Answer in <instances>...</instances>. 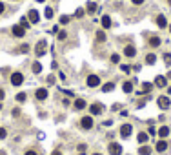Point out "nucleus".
Returning a JSON list of instances; mask_svg holds the SVG:
<instances>
[{"instance_id": "2", "label": "nucleus", "mask_w": 171, "mask_h": 155, "mask_svg": "<svg viewBox=\"0 0 171 155\" xmlns=\"http://www.w3.org/2000/svg\"><path fill=\"white\" fill-rule=\"evenodd\" d=\"M131 133H133V126H131V124H122V126H120V137L127 139Z\"/></svg>"}, {"instance_id": "13", "label": "nucleus", "mask_w": 171, "mask_h": 155, "mask_svg": "<svg viewBox=\"0 0 171 155\" xmlns=\"http://www.w3.org/2000/svg\"><path fill=\"white\" fill-rule=\"evenodd\" d=\"M156 24H159V28H168V20L164 15H159L156 17Z\"/></svg>"}, {"instance_id": "42", "label": "nucleus", "mask_w": 171, "mask_h": 155, "mask_svg": "<svg viewBox=\"0 0 171 155\" xmlns=\"http://www.w3.org/2000/svg\"><path fill=\"white\" fill-rule=\"evenodd\" d=\"M24 155H37V152H33V150H27Z\"/></svg>"}, {"instance_id": "20", "label": "nucleus", "mask_w": 171, "mask_h": 155, "mask_svg": "<svg viewBox=\"0 0 171 155\" xmlns=\"http://www.w3.org/2000/svg\"><path fill=\"white\" fill-rule=\"evenodd\" d=\"M169 135V128L168 126H162L160 130H159V137H162V139H166Z\"/></svg>"}, {"instance_id": "46", "label": "nucleus", "mask_w": 171, "mask_h": 155, "mask_svg": "<svg viewBox=\"0 0 171 155\" xmlns=\"http://www.w3.org/2000/svg\"><path fill=\"white\" fill-rule=\"evenodd\" d=\"M168 77H169V79H171V71H169V73H168Z\"/></svg>"}, {"instance_id": "33", "label": "nucleus", "mask_w": 171, "mask_h": 155, "mask_svg": "<svg viewBox=\"0 0 171 155\" xmlns=\"http://www.w3.org/2000/svg\"><path fill=\"white\" fill-rule=\"evenodd\" d=\"M67 38V33L66 31H58V40H66Z\"/></svg>"}, {"instance_id": "27", "label": "nucleus", "mask_w": 171, "mask_h": 155, "mask_svg": "<svg viewBox=\"0 0 171 155\" xmlns=\"http://www.w3.org/2000/svg\"><path fill=\"white\" fill-rule=\"evenodd\" d=\"M31 70H33V73H40V71H42V64H40V62H35Z\"/></svg>"}, {"instance_id": "39", "label": "nucleus", "mask_w": 171, "mask_h": 155, "mask_svg": "<svg viewBox=\"0 0 171 155\" xmlns=\"http://www.w3.org/2000/svg\"><path fill=\"white\" fill-rule=\"evenodd\" d=\"M77 17H84V9H77V13H75Z\"/></svg>"}, {"instance_id": "8", "label": "nucleus", "mask_w": 171, "mask_h": 155, "mask_svg": "<svg viewBox=\"0 0 171 155\" xmlns=\"http://www.w3.org/2000/svg\"><path fill=\"white\" fill-rule=\"evenodd\" d=\"M100 84V77H97V75H89L87 77V86L89 88H97Z\"/></svg>"}, {"instance_id": "3", "label": "nucleus", "mask_w": 171, "mask_h": 155, "mask_svg": "<svg viewBox=\"0 0 171 155\" xmlns=\"http://www.w3.org/2000/svg\"><path fill=\"white\" fill-rule=\"evenodd\" d=\"M80 126L84 128V130H91V128H93V117H91V115L82 117V119H80Z\"/></svg>"}, {"instance_id": "44", "label": "nucleus", "mask_w": 171, "mask_h": 155, "mask_svg": "<svg viewBox=\"0 0 171 155\" xmlns=\"http://www.w3.org/2000/svg\"><path fill=\"white\" fill-rule=\"evenodd\" d=\"M51 155H62V153H60V152H58V150H55V152H53V153H51Z\"/></svg>"}, {"instance_id": "25", "label": "nucleus", "mask_w": 171, "mask_h": 155, "mask_svg": "<svg viewBox=\"0 0 171 155\" xmlns=\"http://www.w3.org/2000/svg\"><path fill=\"white\" fill-rule=\"evenodd\" d=\"M122 90H124L126 93H131L133 91V84L131 82H124V84H122Z\"/></svg>"}, {"instance_id": "28", "label": "nucleus", "mask_w": 171, "mask_h": 155, "mask_svg": "<svg viewBox=\"0 0 171 155\" xmlns=\"http://www.w3.org/2000/svg\"><path fill=\"white\" fill-rule=\"evenodd\" d=\"M97 40L104 42V40H106V33H104V31H97Z\"/></svg>"}, {"instance_id": "14", "label": "nucleus", "mask_w": 171, "mask_h": 155, "mask_svg": "<svg viewBox=\"0 0 171 155\" xmlns=\"http://www.w3.org/2000/svg\"><path fill=\"white\" fill-rule=\"evenodd\" d=\"M136 139H138V142H140V144H146V142H147V139H149V135H147L146 131H140L138 135H136Z\"/></svg>"}, {"instance_id": "53", "label": "nucleus", "mask_w": 171, "mask_h": 155, "mask_svg": "<svg viewBox=\"0 0 171 155\" xmlns=\"http://www.w3.org/2000/svg\"><path fill=\"white\" fill-rule=\"evenodd\" d=\"M169 31H171V26H169Z\"/></svg>"}, {"instance_id": "19", "label": "nucleus", "mask_w": 171, "mask_h": 155, "mask_svg": "<svg viewBox=\"0 0 171 155\" xmlns=\"http://www.w3.org/2000/svg\"><path fill=\"white\" fill-rule=\"evenodd\" d=\"M86 11L89 13V15H93V13L97 11V4H95V2H87V6H86Z\"/></svg>"}, {"instance_id": "48", "label": "nucleus", "mask_w": 171, "mask_h": 155, "mask_svg": "<svg viewBox=\"0 0 171 155\" xmlns=\"http://www.w3.org/2000/svg\"><path fill=\"white\" fill-rule=\"evenodd\" d=\"M37 2H46V0H37Z\"/></svg>"}, {"instance_id": "32", "label": "nucleus", "mask_w": 171, "mask_h": 155, "mask_svg": "<svg viewBox=\"0 0 171 155\" xmlns=\"http://www.w3.org/2000/svg\"><path fill=\"white\" fill-rule=\"evenodd\" d=\"M164 62H166V66H171V55H169V53L164 55Z\"/></svg>"}, {"instance_id": "41", "label": "nucleus", "mask_w": 171, "mask_h": 155, "mask_svg": "<svg viewBox=\"0 0 171 155\" xmlns=\"http://www.w3.org/2000/svg\"><path fill=\"white\" fill-rule=\"evenodd\" d=\"M131 2H133L135 6H140V4H144V0H131Z\"/></svg>"}, {"instance_id": "5", "label": "nucleus", "mask_w": 171, "mask_h": 155, "mask_svg": "<svg viewBox=\"0 0 171 155\" xmlns=\"http://www.w3.org/2000/svg\"><path fill=\"white\" fill-rule=\"evenodd\" d=\"M107 150H109V153H111V155H122V146L117 144V142H111Z\"/></svg>"}, {"instance_id": "12", "label": "nucleus", "mask_w": 171, "mask_h": 155, "mask_svg": "<svg viewBox=\"0 0 171 155\" xmlns=\"http://www.w3.org/2000/svg\"><path fill=\"white\" fill-rule=\"evenodd\" d=\"M124 55L126 57H135L136 55V49L133 48V46H126V48H124Z\"/></svg>"}, {"instance_id": "1", "label": "nucleus", "mask_w": 171, "mask_h": 155, "mask_svg": "<svg viewBox=\"0 0 171 155\" xmlns=\"http://www.w3.org/2000/svg\"><path fill=\"white\" fill-rule=\"evenodd\" d=\"M46 51H47V42H46V40H38L37 48H35V55L42 57V55H46Z\"/></svg>"}, {"instance_id": "40", "label": "nucleus", "mask_w": 171, "mask_h": 155, "mask_svg": "<svg viewBox=\"0 0 171 155\" xmlns=\"http://www.w3.org/2000/svg\"><path fill=\"white\" fill-rule=\"evenodd\" d=\"M20 115V110H18V108H15V110H13V117H18Z\"/></svg>"}, {"instance_id": "6", "label": "nucleus", "mask_w": 171, "mask_h": 155, "mask_svg": "<svg viewBox=\"0 0 171 155\" xmlns=\"http://www.w3.org/2000/svg\"><path fill=\"white\" fill-rule=\"evenodd\" d=\"M13 35H15V37H18V38H22L24 35H26V28H22V26H20V24H17V26H13Z\"/></svg>"}, {"instance_id": "37", "label": "nucleus", "mask_w": 171, "mask_h": 155, "mask_svg": "<svg viewBox=\"0 0 171 155\" xmlns=\"http://www.w3.org/2000/svg\"><path fill=\"white\" fill-rule=\"evenodd\" d=\"M118 60H120V57L117 55V53H113V55H111V62H115V64H117Z\"/></svg>"}, {"instance_id": "50", "label": "nucleus", "mask_w": 171, "mask_h": 155, "mask_svg": "<svg viewBox=\"0 0 171 155\" xmlns=\"http://www.w3.org/2000/svg\"><path fill=\"white\" fill-rule=\"evenodd\" d=\"M93 155H100V153H93Z\"/></svg>"}, {"instance_id": "43", "label": "nucleus", "mask_w": 171, "mask_h": 155, "mask_svg": "<svg viewBox=\"0 0 171 155\" xmlns=\"http://www.w3.org/2000/svg\"><path fill=\"white\" fill-rule=\"evenodd\" d=\"M4 9H6V6H4L2 2H0V13H4Z\"/></svg>"}, {"instance_id": "30", "label": "nucleus", "mask_w": 171, "mask_h": 155, "mask_svg": "<svg viewBox=\"0 0 171 155\" xmlns=\"http://www.w3.org/2000/svg\"><path fill=\"white\" fill-rule=\"evenodd\" d=\"M46 18H53V8H46Z\"/></svg>"}, {"instance_id": "21", "label": "nucleus", "mask_w": 171, "mask_h": 155, "mask_svg": "<svg viewBox=\"0 0 171 155\" xmlns=\"http://www.w3.org/2000/svg\"><path fill=\"white\" fill-rule=\"evenodd\" d=\"M155 86H159V88H164V86H166V77H156L155 79Z\"/></svg>"}, {"instance_id": "29", "label": "nucleus", "mask_w": 171, "mask_h": 155, "mask_svg": "<svg viewBox=\"0 0 171 155\" xmlns=\"http://www.w3.org/2000/svg\"><path fill=\"white\" fill-rule=\"evenodd\" d=\"M26 99H27V95H26L24 91H22V93H18V95H17V100H18V102H24Z\"/></svg>"}, {"instance_id": "15", "label": "nucleus", "mask_w": 171, "mask_h": 155, "mask_svg": "<svg viewBox=\"0 0 171 155\" xmlns=\"http://www.w3.org/2000/svg\"><path fill=\"white\" fill-rule=\"evenodd\" d=\"M155 148H156V152H160V153H162V152H166V148H168V142H166V140H159Z\"/></svg>"}, {"instance_id": "17", "label": "nucleus", "mask_w": 171, "mask_h": 155, "mask_svg": "<svg viewBox=\"0 0 171 155\" xmlns=\"http://www.w3.org/2000/svg\"><path fill=\"white\" fill-rule=\"evenodd\" d=\"M86 108V100L84 99H77L75 100V110H84Z\"/></svg>"}, {"instance_id": "51", "label": "nucleus", "mask_w": 171, "mask_h": 155, "mask_svg": "<svg viewBox=\"0 0 171 155\" xmlns=\"http://www.w3.org/2000/svg\"><path fill=\"white\" fill-rule=\"evenodd\" d=\"M0 110H2V104H0Z\"/></svg>"}, {"instance_id": "10", "label": "nucleus", "mask_w": 171, "mask_h": 155, "mask_svg": "<svg viewBox=\"0 0 171 155\" xmlns=\"http://www.w3.org/2000/svg\"><path fill=\"white\" fill-rule=\"evenodd\" d=\"M35 97H37L38 100H46V99H47V90H46V88H40V90H37Z\"/></svg>"}, {"instance_id": "16", "label": "nucleus", "mask_w": 171, "mask_h": 155, "mask_svg": "<svg viewBox=\"0 0 171 155\" xmlns=\"http://www.w3.org/2000/svg\"><path fill=\"white\" fill-rule=\"evenodd\" d=\"M151 90H153V84H149V82H142V91H138V93L142 95V93H149Z\"/></svg>"}, {"instance_id": "35", "label": "nucleus", "mask_w": 171, "mask_h": 155, "mask_svg": "<svg viewBox=\"0 0 171 155\" xmlns=\"http://www.w3.org/2000/svg\"><path fill=\"white\" fill-rule=\"evenodd\" d=\"M8 137V131H6V128H0V139H6Z\"/></svg>"}, {"instance_id": "22", "label": "nucleus", "mask_w": 171, "mask_h": 155, "mask_svg": "<svg viewBox=\"0 0 171 155\" xmlns=\"http://www.w3.org/2000/svg\"><path fill=\"white\" fill-rule=\"evenodd\" d=\"M113 90H115V82H107V84L102 86V91H104V93H109V91H113Z\"/></svg>"}, {"instance_id": "45", "label": "nucleus", "mask_w": 171, "mask_h": 155, "mask_svg": "<svg viewBox=\"0 0 171 155\" xmlns=\"http://www.w3.org/2000/svg\"><path fill=\"white\" fill-rule=\"evenodd\" d=\"M4 99V90H0V100Z\"/></svg>"}, {"instance_id": "24", "label": "nucleus", "mask_w": 171, "mask_h": 155, "mask_svg": "<svg viewBox=\"0 0 171 155\" xmlns=\"http://www.w3.org/2000/svg\"><path fill=\"white\" fill-rule=\"evenodd\" d=\"M149 46L159 48V46H160V38H159V37H151V38H149Z\"/></svg>"}, {"instance_id": "49", "label": "nucleus", "mask_w": 171, "mask_h": 155, "mask_svg": "<svg viewBox=\"0 0 171 155\" xmlns=\"http://www.w3.org/2000/svg\"><path fill=\"white\" fill-rule=\"evenodd\" d=\"M168 2H169V6H171V0H168Z\"/></svg>"}, {"instance_id": "23", "label": "nucleus", "mask_w": 171, "mask_h": 155, "mask_svg": "<svg viewBox=\"0 0 171 155\" xmlns=\"http://www.w3.org/2000/svg\"><path fill=\"white\" fill-rule=\"evenodd\" d=\"M149 153H151V148H149V146H140L138 148V155H149Z\"/></svg>"}, {"instance_id": "18", "label": "nucleus", "mask_w": 171, "mask_h": 155, "mask_svg": "<svg viewBox=\"0 0 171 155\" xmlns=\"http://www.w3.org/2000/svg\"><path fill=\"white\" fill-rule=\"evenodd\" d=\"M102 28H104V29L111 28V18H109L107 15H104V17H102Z\"/></svg>"}, {"instance_id": "26", "label": "nucleus", "mask_w": 171, "mask_h": 155, "mask_svg": "<svg viewBox=\"0 0 171 155\" xmlns=\"http://www.w3.org/2000/svg\"><path fill=\"white\" fill-rule=\"evenodd\" d=\"M146 62H147V64H155V62H156V57L153 55V53H149V55L146 57Z\"/></svg>"}, {"instance_id": "4", "label": "nucleus", "mask_w": 171, "mask_h": 155, "mask_svg": "<svg viewBox=\"0 0 171 155\" xmlns=\"http://www.w3.org/2000/svg\"><path fill=\"white\" fill-rule=\"evenodd\" d=\"M22 82H24V75H22V73H18V71H15L11 75V84L13 86H20Z\"/></svg>"}, {"instance_id": "34", "label": "nucleus", "mask_w": 171, "mask_h": 155, "mask_svg": "<svg viewBox=\"0 0 171 155\" xmlns=\"http://www.w3.org/2000/svg\"><path fill=\"white\" fill-rule=\"evenodd\" d=\"M67 22H69V17H67V15H62V17H60V24H67Z\"/></svg>"}, {"instance_id": "52", "label": "nucleus", "mask_w": 171, "mask_h": 155, "mask_svg": "<svg viewBox=\"0 0 171 155\" xmlns=\"http://www.w3.org/2000/svg\"><path fill=\"white\" fill-rule=\"evenodd\" d=\"M169 93H171V88H169Z\"/></svg>"}, {"instance_id": "7", "label": "nucleus", "mask_w": 171, "mask_h": 155, "mask_svg": "<svg viewBox=\"0 0 171 155\" xmlns=\"http://www.w3.org/2000/svg\"><path fill=\"white\" fill-rule=\"evenodd\" d=\"M27 20H29L31 24H37L38 20H40V15H38V11H37V9H31L29 13H27Z\"/></svg>"}, {"instance_id": "47", "label": "nucleus", "mask_w": 171, "mask_h": 155, "mask_svg": "<svg viewBox=\"0 0 171 155\" xmlns=\"http://www.w3.org/2000/svg\"><path fill=\"white\" fill-rule=\"evenodd\" d=\"M0 155H6V152H0Z\"/></svg>"}, {"instance_id": "31", "label": "nucleus", "mask_w": 171, "mask_h": 155, "mask_svg": "<svg viewBox=\"0 0 171 155\" xmlns=\"http://www.w3.org/2000/svg\"><path fill=\"white\" fill-rule=\"evenodd\" d=\"M29 20H27V18H22V20H20V26H22V28H29Z\"/></svg>"}, {"instance_id": "11", "label": "nucleus", "mask_w": 171, "mask_h": 155, "mask_svg": "<svg viewBox=\"0 0 171 155\" xmlns=\"http://www.w3.org/2000/svg\"><path fill=\"white\" fill-rule=\"evenodd\" d=\"M89 111H91V115H100L102 113V104H91Z\"/></svg>"}, {"instance_id": "9", "label": "nucleus", "mask_w": 171, "mask_h": 155, "mask_svg": "<svg viewBox=\"0 0 171 155\" xmlns=\"http://www.w3.org/2000/svg\"><path fill=\"white\" fill-rule=\"evenodd\" d=\"M156 104H159V108H162V110H168L169 108V99L168 97H159L156 99Z\"/></svg>"}, {"instance_id": "36", "label": "nucleus", "mask_w": 171, "mask_h": 155, "mask_svg": "<svg viewBox=\"0 0 171 155\" xmlns=\"http://www.w3.org/2000/svg\"><path fill=\"white\" fill-rule=\"evenodd\" d=\"M26 51H29V46H27V44H22V46H20V53H26Z\"/></svg>"}, {"instance_id": "38", "label": "nucleus", "mask_w": 171, "mask_h": 155, "mask_svg": "<svg viewBox=\"0 0 171 155\" xmlns=\"http://www.w3.org/2000/svg\"><path fill=\"white\" fill-rule=\"evenodd\" d=\"M122 71H124V73H129V71H131V68H129L127 64H124V66H122Z\"/></svg>"}]
</instances>
